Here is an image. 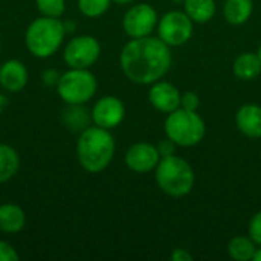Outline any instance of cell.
Segmentation results:
<instances>
[{"mask_svg": "<svg viewBox=\"0 0 261 261\" xmlns=\"http://www.w3.org/2000/svg\"><path fill=\"white\" fill-rule=\"evenodd\" d=\"M112 2H115L116 5H130V3H133L135 0H112Z\"/></svg>", "mask_w": 261, "mask_h": 261, "instance_id": "83f0119b", "label": "cell"}, {"mask_svg": "<svg viewBox=\"0 0 261 261\" xmlns=\"http://www.w3.org/2000/svg\"><path fill=\"white\" fill-rule=\"evenodd\" d=\"M254 261H261V246H260V248H257V252H255Z\"/></svg>", "mask_w": 261, "mask_h": 261, "instance_id": "f1b7e54d", "label": "cell"}, {"mask_svg": "<svg viewBox=\"0 0 261 261\" xmlns=\"http://www.w3.org/2000/svg\"><path fill=\"white\" fill-rule=\"evenodd\" d=\"M96 87V78L87 69H70L58 78L57 84L60 98L70 106H81L90 101Z\"/></svg>", "mask_w": 261, "mask_h": 261, "instance_id": "8992f818", "label": "cell"}, {"mask_svg": "<svg viewBox=\"0 0 261 261\" xmlns=\"http://www.w3.org/2000/svg\"><path fill=\"white\" fill-rule=\"evenodd\" d=\"M249 237L255 242L257 246H261V211H258L249 222Z\"/></svg>", "mask_w": 261, "mask_h": 261, "instance_id": "cb8c5ba5", "label": "cell"}, {"mask_svg": "<svg viewBox=\"0 0 261 261\" xmlns=\"http://www.w3.org/2000/svg\"><path fill=\"white\" fill-rule=\"evenodd\" d=\"M164 128L167 138H170L177 147H194L202 142L206 133V127L200 115L182 107L168 113Z\"/></svg>", "mask_w": 261, "mask_h": 261, "instance_id": "5b68a950", "label": "cell"}, {"mask_svg": "<svg viewBox=\"0 0 261 261\" xmlns=\"http://www.w3.org/2000/svg\"><path fill=\"white\" fill-rule=\"evenodd\" d=\"M232 72L237 78L243 81H251L258 78L261 73V60L258 54L243 52L240 54L232 64Z\"/></svg>", "mask_w": 261, "mask_h": 261, "instance_id": "2e32d148", "label": "cell"}, {"mask_svg": "<svg viewBox=\"0 0 261 261\" xmlns=\"http://www.w3.org/2000/svg\"><path fill=\"white\" fill-rule=\"evenodd\" d=\"M26 225L24 211L14 203L0 205V231L6 234L20 232Z\"/></svg>", "mask_w": 261, "mask_h": 261, "instance_id": "9a60e30c", "label": "cell"}, {"mask_svg": "<svg viewBox=\"0 0 261 261\" xmlns=\"http://www.w3.org/2000/svg\"><path fill=\"white\" fill-rule=\"evenodd\" d=\"M38 11L46 17L58 18L64 14L66 2L64 0H35Z\"/></svg>", "mask_w": 261, "mask_h": 261, "instance_id": "7402d4cb", "label": "cell"}, {"mask_svg": "<svg viewBox=\"0 0 261 261\" xmlns=\"http://www.w3.org/2000/svg\"><path fill=\"white\" fill-rule=\"evenodd\" d=\"M124 75L136 84H153L162 80L173 63L170 46L159 37L132 38L119 57Z\"/></svg>", "mask_w": 261, "mask_h": 261, "instance_id": "6da1fadb", "label": "cell"}, {"mask_svg": "<svg viewBox=\"0 0 261 261\" xmlns=\"http://www.w3.org/2000/svg\"><path fill=\"white\" fill-rule=\"evenodd\" d=\"M154 177L159 190L170 197H184L190 194L196 182L193 167L176 154L161 158L154 168Z\"/></svg>", "mask_w": 261, "mask_h": 261, "instance_id": "3957f363", "label": "cell"}, {"mask_svg": "<svg viewBox=\"0 0 261 261\" xmlns=\"http://www.w3.org/2000/svg\"><path fill=\"white\" fill-rule=\"evenodd\" d=\"M161 161L158 147L148 142L133 144L125 153V165L135 173H150Z\"/></svg>", "mask_w": 261, "mask_h": 261, "instance_id": "8fae6325", "label": "cell"}, {"mask_svg": "<svg viewBox=\"0 0 261 261\" xmlns=\"http://www.w3.org/2000/svg\"><path fill=\"white\" fill-rule=\"evenodd\" d=\"M112 0H78L80 11L90 18L101 17L110 6Z\"/></svg>", "mask_w": 261, "mask_h": 261, "instance_id": "44dd1931", "label": "cell"}, {"mask_svg": "<svg viewBox=\"0 0 261 261\" xmlns=\"http://www.w3.org/2000/svg\"><path fill=\"white\" fill-rule=\"evenodd\" d=\"M257 54H258V57H260V60H261V46H260V49H258V52H257Z\"/></svg>", "mask_w": 261, "mask_h": 261, "instance_id": "f546056e", "label": "cell"}, {"mask_svg": "<svg viewBox=\"0 0 261 261\" xmlns=\"http://www.w3.org/2000/svg\"><path fill=\"white\" fill-rule=\"evenodd\" d=\"M158 12L148 3L133 5L122 18V29L130 38H142L151 35L158 26Z\"/></svg>", "mask_w": 261, "mask_h": 261, "instance_id": "9c48e42d", "label": "cell"}, {"mask_svg": "<svg viewBox=\"0 0 261 261\" xmlns=\"http://www.w3.org/2000/svg\"><path fill=\"white\" fill-rule=\"evenodd\" d=\"M194 21L188 17L185 11H168L158 21L159 38L170 47L184 46L193 37Z\"/></svg>", "mask_w": 261, "mask_h": 261, "instance_id": "52a82bcc", "label": "cell"}, {"mask_svg": "<svg viewBox=\"0 0 261 261\" xmlns=\"http://www.w3.org/2000/svg\"><path fill=\"white\" fill-rule=\"evenodd\" d=\"M125 116L124 102L116 96H104L96 101L92 110V121L95 125L112 130L118 127Z\"/></svg>", "mask_w": 261, "mask_h": 261, "instance_id": "30bf717a", "label": "cell"}, {"mask_svg": "<svg viewBox=\"0 0 261 261\" xmlns=\"http://www.w3.org/2000/svg\"><path fill=\"white\" fill-rule=\"evenodd\" d=\"M101 54L99 41L92 35L72 38L64 49V61L70 69H89Z\"/></svg>", "mask_w": 261, "mask_h": 261, "instance_id": "ba28073f", "label": "cell"}, {"mask_svg": "<svg viewBox=\"0 0 261 261\" xmlns=\"http://www.w3.org/2000/svg\"><path fill=\"white\" fill-rule=\"evenodd\" d=\"M180 107L187 109V110L197 112V109L200 107V96L196 92H191V90L182 93V96H180Z\"/></svg>", "mask_w": 261, "mask_h": 261, "instance_id": "603a6c76", "label": "cell"}, {"mask_svg": "<svg viewBox=\"0 0 261 261\" xmlns=\"http://www.w3.org/2000/svg\"><path fill=\"white\" fill-rule=\"evenodd\" d=\"M18 167H20L18 153L12 147L6 144H0V184H5L9 179H12L18 171Z\"/></svg>", "mask_w": 261, "mask_h": 261, "instance_id": "ffe728a7", "label": "cell"}, {"mask_svg": "<svg viewBox=\"0 0 261 261\" xmlns=\"http://www.w3.org/2000/svg\"><path fill=\"white\" fill-rule=\"evenodd\" d=\"M237 128L251 139L261 138V106L245 104L237 110L236 115Z\"/></svg>", "mask_w": 261, "mask_h": 261, "instance_id": "4fadbf2b", "label": "cell"}, {"mask_svg": "<svg viewBox=\"0 0 261 261\" xmlns=\"http://www.w3.org/2000/svg\"><path fill=\"white\" fill-rule=\"evenodd\" d=\"M184 11L194 23H206L216 14L214 0H184Z\"/></svg>", "mask_w": 261, "mask_h": 261, "instance_id": "ac0fdd59", "label": "cell"}, {"mask_svg": "<svg viewBox=\"0 0 261 261\" xmlns=\"http://www.w3.org/2000/svg\"><path fill=\"white\" fill-rule=\"evenodd\" d=\"M170 258H171V261H193L194 257H193L188 251H185V249H182V248H177V249H174V251L171 252Z\"/></svg>", "mask_w": 261, "mask_h": 261, "instance_id": "4316f807", "label": "cell"}, {"mask_svg": "<svg viewBox=\"0 0 261 261\" xmlns=\"http://www.w3.org/2000/svg\"><path fill=\"white\" fill-rule=\"evenodd\" d=\"M180 96L182 93L174 84L168 81H162V80L153 83L148 90V101L156 110L162 113H171L176 109H179Z\"/></svg>", "mask_w": 261, "mask_h": 261, "instance_id": "7c38bea8", "label": "cell"}, {"mask_svg": "<svg viewBox=\"0 0 261 261\" xmlns=\"http://www.w3.org/2000/svg\"><path fill=\"white\" fill-rule=\"evenodd\" d=\"M64 34L66 28L58 18L43 15L28 26L24 35L26 47L37 58L52 57L60 49Z\"/></svg>", "mask_w": 261, "mask_h": 261, "instance_id": "277c9868", "label": "cell"}, {"mask_svg": "<svg viewBox=\"0 0 261 261\" xmlns=\"http://www.w3.org/2000/svg\"><path fill=\"white\" fill-rule=\"evenodd\" d=\"M257 252V245L251 237L246 236H237L231 239L228 243V254L232 260L236 261H249L254 260Z\"/></svg>", "mask_w": 261, "mask_h": 261, "instance_id": "d6986e66", "label": "cell"}, {"mask_svg": "<svg viewBox=\"0 0 261 261\" xmlns=\"http://www.w3.org/2000/svg\"><path fill=\"white\" fill-rule=\"evenodd\" d=\"M28 83V70L18 60H9L0 67V84L5 90L17 93Z\"/></svg>", "mask_w": 261, "mask_h": 261, "instance_id": "5bb4252c", "label": "cell"}, {"mask_svg": "<svg viewBox=\"0 0 261 261\" xmlns=\"http://www.w3.org/2000/svg\"><path fill=\"white\" fill-rule=\"evenodd\" d=\"M156 147H158V151H159L161 158H168V156H173L174 154L177 145L170 138H167V139L161 141Z\"/></svg>", "mask_w": 261, "mask_h": 261, "instance_id": "484cf974", "label": "cell"}, {"mask_svg": "<svg viewBox=\"0 0 261 261\" xmlns=\"http://www.w3.org/2000/svg\"><path fill=\"white\" fill-rule=\"evenodd\" d=\"M76 156L86 171L99 173L110 165L115 156V139L107 128L87 127L78 139Z\"/></svg>", "mask_w": 261, "mask_h": 261, "instance_id": "7a4b0ae2", "label": "cell"}, {"mask_svg": "<svg viewBox=\"0 0 261 261\" xmlns=\"http://www.w3.org/2000/svg\"><path fill=\"white\" fill-rule=\"evenodd\" d=\"M254 11L252 0H226L223 6V15L231 24H243L246 23Z\"/></svg>", "mask_w": 261, "mask_h": 261, "instance_id": "e0dca14e", "label": "cell"}, {"mask_svg": "<svg viewBox=\"0 0 261 261\" xmlns=\"http://www.w3.org/2000/svg\"><path fill=\"white\" fill-rule=\"evenodd\" d=\"M17 251L6 242L0 240V261H18Z\"/></svg>", "mask_w": 261, "mask_h": 261, "instance_id": "d4e9b609", "label": "cell"}]
</instances>
